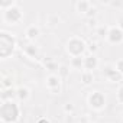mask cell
I'll list each match as a JSON object with an SVG mask.
<instances>
[{"mask_svg": "<svg viewBox=\"0 0 123 123\" xmlns=\"http://www.w3.org/2000/svg\"><path fill=\"white\" fill-rule=\"evenodd\" d=\"M20 114H22V110L18 101H13V100L2 101V104H0L2 123H18L20 119Z\"/></svg>", "mask_w": 123, "mask_h": 123, "instance_id": "cell-1", "label": "cell"}, {"mask_svg": "<svg viewBox=\"0 0 123 123\" xmlns=\"http://www.w3.org/2000/svg\"><path fill=\"white\" fill-rule=\"evenodd\" d=\"M18 46V41L15 35L6 32V31H0V58L7 59L10 58Z\"/></svg>", "mask_w": 123, "mask_h": 123, "instance_id": "cell-2", "label": "cell"}, {"mask_svg": "<svg viewBox=\"0 0 123 123\" xmlns=\"http://www.w3.org/2000/svg\"><path fill=\"white\" fill-rule=\"evenodd\" d=\"M87 42L81 36H70L65 42V52L70 55V58L75 56H84L87 52Z\"/></svg>", "mask_w": 123, "mask_h": 123, "instance_id": "cell-3", "label": "cell"}, {"mask_svg": "<svg viewBox=\"0 0 123 123\" xmlns=\"http://www.w3.org/2000/svg\"><path fill=\"white\" fill-rule=\"evenodd\" d=\"M87 104L93 111H103L107 106V97L100 90H93L87 94Z\"/></svg>", "mask_w": 123, "mask_h": 123, "instance_id": "cell-4", "label": "cell"}, {"mask_svg": "<svg viewBox=\"0 0 123 123\" xmlns=\"http://www.w3.org/2000/svg\"><path fill=\"white\" fill-rule=\"evenodd\" d=\"M2 19L6 25L9 26H18L22 20H23V12L19 6V3L7 10H3L2 12Z\"/></svg>", "mask_w": 123, "mask_h": 123, "instance_id": "cell-5", "label": "cell"}, {"mask_svg": "<svg viewBox=\"0 0 123 123\" xmlns=\"http://www.w3.org/2000/svg\"><path fill=\"white\" fill-rule=\"evenodd\" d=\"M45 87L51 94H59L62 91V78L58 74H49L45 78Z\"/></svg>", "mask_w": 123, "mask_h": 123, "instance_id": "cell-6", "label": "cell"}, {"mask_svg": "<svg viewBox=\"0 0 123 123\" xmlns=\"http://www.w3.org/2000/svg\"><path fill=\"white\" fill-rule=\"evenodd\" d=\"M101 75H103V78H106L111 84H119L123 81V75L114 68V65H106L101 70Z\"/></svg>", "mask_w": 123, "mask_h": 123, "instance_id": "cell-7", "label": "cell"}, {"mask_svg": "<svg viewBox=\"0 0 123 123\" xmlns=\"http://www.w3.org/2000/svg\"><path fill=\"white\" fill-rule=\"evenodd\" d=\"M106 41H107L110 45H122V43H123V31H122L117 25L109 26V32H107Z\"/></svg>", "mask_w": 123, "mask_h": 123, "instance_id": "cell-8", "label": "cell"}, {"mask_svg": "<svg viewBox=\"0 0 123 123\" xmlns=\"http://www.w3.org/2000/svg\"><path fill=\"white\" fill-rule=\"evenodd\" d=\"M98 67H100V61H98L97 55H87V56H84V71L94 73V70H97Z\"/></svg>", "mask_w": 123, "mask_h": 123, "instance_id": "cell-9", "label": "cell"}, {"mask_svg": "<svg viewBox=\"0 0 123 123\" xmlns=\"http://www.w3.org/2000/svg\"><path fill=\"white\" fill-rule=\"evenodd\" d=\"M41 35V29L38 25H29L26 29H25V39L29 41V42H35Z\"/></svg>", "mask_w": 123, "mask_h": 123, "instance_id": "cell-10", "label": "cell"}, {"mask_svg": "<svg viewBox=\"0 0 123 123\" xmlns=\"http://www.w3.org/2000/svg\"><path fill=\"white\" fill-rule=\"evenodd\" d=\"M74 7H75V12H77L78 15L87 16V13H88V12L91 10V7H93V3L88 2V0H78V2H75Z\"/></svg>", "mask_w": 123, "mask_h": 123, "instance_id": "cell-11", "label": "cell"}, {"mask_svg": "<svg viewBox=\"0 0 123 123\" xmlns=\"http://www.w3.org/2000/svg\"><path fill=\"white\" fill-rule=\"evenodd\" d=\"M15 96H16L18 101H20V103H26V101H29V98L32 97V91H31L29 87L22 86V87H19V88L16 90Z\"/></svg>", "mask_w": 123, "mask_h": 123, "instance_id": "cell-12", "label": "cell"}, {"mask_svg": "<svg viewBox=\"0 0 123 123\" xmlns=\"http://www.w3.org/2000/svg\"><path fill=\"white\" fill-rule=\"evenodd\" d=\"M23 52H25L29 58H33V59L39 58V46H36V45L32 43V42L23 45Z\"/></svg>", "mask_w": 123, "mask_h": 123, "instance_id": "cell-13", "label": "cell"}, {"mask_svg": "<svg viewBox=\"0 0 123 123\" xmlns=\"http://www.w3.org/2000/svg\"><path fill=\"white\" fill-rule=\"evenodd\" d=\"M80 80H81V84H83V86L88 87V86H91V84L94 83L96 77H94V73H91V71H81Z\"/></svg>", "mask_w": 123, "mask_h": 123, "instance_id": "cell-14", "label": "cell"}, {"mask_svg": "<svg viewBox=\"0 0 123 123\" xmlns=\"http://www.w3.org/2000/svg\"><path fill=\"white\" fill-rule=\"evenodd\" d=\"M70 67L71 70L77 71H84V56H75L70 59Z\"/></svg>", "mask_w": 123, "mask_h": 123, "instance_id": "cell-15", "label": "cell"}, {"mask_svg": "<svg viewBox=\"0 0 123 123\" xmlns=\"http://www.w3.org/2000/svg\"><path fill=\"white\" fill-rule=\"evenodd\" d=\"M58 23H59V18L56 15H49L46 18V25L49 28H55V26H58Z\"/></svg>", "mask_w": 123, "mask_h": 123, "instance_id": "cell-16", "label": "cell"}, {"mask_svg": "<svg viewBox=\"0 0 123 123\" xmlns=\"http://www.w3.org/2000/svg\"><path fill=\"white\" fill-rule=\"evenodd\" d=\"M97 51H98V45H97V42H96V41L88 42V45H87V52H88V55H96Z\"/></svg>", "mask_w": 123, "mask_h": 123, "instance_id": "cell-17", "label": "cell"}, {"mask_svg": "<svg viewBox=\"0 0 123 123\" xmlns=\"http://www.w3.org/2000/svg\"><path fill=\"white\" fill-rule=\"evenodd\" d=\"M45 67H46V70H49V71H51V74H55V71H58V70H59V65H58L56 62H54L52 59L46 61V62H45Z\"/></svg>", "mask_w": 123, "mask_h": 123, "instance_id": "cell-18", "label": "cell"}, {"mask_svg": "<svg viewBox=\"0 0 123 123\" xmlns=\"http://www.w3.org/2000/svg\"><path fill=\"white\" fill-rule=\"evenodd\" d=\"M107 32H109V26H104V25H100L97 29H96V35H98L100 38H107Z\"/></svg>", "mask_w": 123, "mask_h": 123, "instance_id": "cell-19", "label": "cell"}, {"mask_svg": "<svg viewBox=\"0 0 123 123\" xmlns=\"http://www.w3.org/2000/svg\"><path fill=\"white\" fill-rule=\"evenodd\" d=\"M74 110H75V106H74V103H71V101H67L65 104H62V111H64L65 114H73V113H74Z\"/></svg>", "mask_w": 123, "mask_h": 123, "instance_id": "cell-20", "label": "cell"}, {"mask_svg": "<svg viewBox=\"0 0 123 123\" xmlns=\"http://www.w3.org/2000/svg\"><path fill=\"white\" fill-rule=\"evenodd\" d=\"M12 86H13V81H12V78L10 77H2V87H3V90H10L12 88Z\"/></svg>", "mask_w": 123, "mask_h": 123, "instance_id": "cell-21", "label": "cell"}, {"mask_svg": "<svg viewBox=\"0 0 123 123\" xmlns=\"http://www.w3.org/2000/svg\"><path fill=\"white\" fill-rule=\"evenodd\" d=\"M70 74V67L68 65H59V70H58V75L61 78H67Z\"/></svg>", "mask_w": 123, "mask_h": 123, "instance_id": "cell-22", "label": "cell"}, {"mask_svg": "<svg viewBox=\"0 0 123 123\" xmlns=\"http://www.w3.org/2000/svg\"><path fill=\"white\" fill-rule=\"evenodd\" d=\"M18 5V2H15V0H12V2H0V10H7V9H10V7H13V6H16Z\"/></svg>", "mask_w": 123, "mask_h": 123, "instance_id": "cell-23", "label": "cell"}, {"mask_svg": "<svg viewBox=\"0 0 123 123\" xmlns=\"http://www.w3.org/2000/svg\"><path fill=\"white\" fill-rule=\"evenodd\" d=\"M113 65H114V68H116V70H117V71H119L122 75H123V58H119V59H116V62H114Z\"/></svg>", "mask_w": 123, "mask_h": 123, "instance_id": "cell-24", "label": "cell"}, {"mask_svg": "<svg viewBox=\"0 0 123 123\" xmlns=\"http://www.w3.org/2000/svg\"><path fill=\"white\" fill-rule=\"evenodd\" d=\"M117 101L120 103V104H123V84L119 87V90H117Z\"/></svg>", "mask_w": 123, "mask_h": 123, "instance_id": "cell-25", "label": "cell"}, {"mask_svg": "<svg viewBox=\"0 0 123 123\" xmlns=\"http://www.w3.org/2000/svg\"><path fill=\"white\" fill-rule=\"evenodd\" d=\"M87 26H88V28H96V29H97V28H98V26H97V19H96V18L87 19Z\"/></svg>", "mask_w": 123, "mask_h": 123, "instance_id": "cell-26", "label": "cell"}, {"mask_svg": "<svg viewBox=\"0 0 123 123\" xmlns=\"http://www.w3.org/2000/svg\"><path fill=\"white\" fill-rule=\"evenodd\" d=\"M36 123H51V122H49L46 117H41V119H38V120H36Z\"/></svg>", "mask_w": 123, "mask_h": 123, "instance_id": "cell-27", "label": "cell"}, {"mask_svg": "<svg viewBox=\"0 0 123 123\" xmlns=\"http://www.w3.org/2000/svg\"><path fill=\"white\" fill-rule=\"evenodd\" d=\"M116 25H117V26H119V28L123 31V18H120V19L117 20V23H116Z\"/></svg>", "mask_w": 123, "mask_h": 123, "instance_id": "cell-28", "label": "cell"}, {"mask_svg": "<svg viewBox=\"0 0 123 123\" xmlns=\"http://www.w3.org/2000/svg\"><path fill=\"white\" fill-rule=\"evenodd\" d=\"M80 123H93V122H90V120H83V122H80Z\"/></svg>", "mask_w": 123, "mask_h": 123, "instance_id": "cell-29", "label": "cell"}, {"mask_svg": "<svg viewBox=\"0 0 123 123\" xmlns=\"http://www.w3.org/2000/svg\"><path fill=\"white\" fill-rule=\"evenodd\" d=\"M120 117H122V122H123V111H122V116H120Z\"/></svg>", "mask_w": 123, "mask_h": 123, "instance_id": "cell-30", "label": "cell"}]
</instances>
